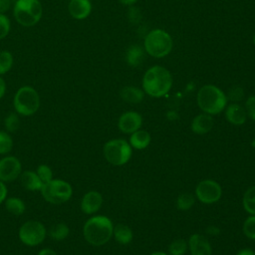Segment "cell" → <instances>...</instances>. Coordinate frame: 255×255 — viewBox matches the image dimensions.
<instances>
[{"mask_svg":"<svg viewBox=\"0 0 255 255\" xmlns=\"http://www.w3.org/2000/svg\"><path fill=\"white\" fill-rule=\"evenodd\" d=\"M172 86V77L167 69L161 66L149 68L143 75L142 88L150 97L160 98L166 95Z\"/></svg>","mask_w":255,"mask_h":255,"instance_id":"6da1fadb","label":"cell"},{"mask_svg":"<svg viewBox=\"0 0 255 255\" xmlns=\"http://www.w3.org/2000/svg\"><path fill=\"white\" fill-rule=\"evenodd\" d=\"M114 226L111 219L104 215H96L88 219L83 228V234L88 243L102 246L112 238Z\"/></svg>","mask_w":255,"mask_h":255,"instance_id":"7a4b0ae2","label":"cell"},{"mask_svg":"<svg viewBox=\"0 0 255 255\" xmlns=\"http://www.w3.org/2000/svg\"><path fill=\"white\" fill-rule=\"evenodd\" d=\"M197 104L205 114L217 115L226 108L227 97L218 87L205 85L197 93Z\"/></svg>","mask_w":255,"mask_h":255,"instance_id":"3957f363","label":"cell"},{"mask_svg":"<svg viewBox=\"0 0 255 255\" xmlns=\"http://www.w3.org/2000/svg\"><path fill=\"white\" fill-rule=\"evenodd\" d=\"M145 52L153 58H163L167 56L173 46L171 36L164 30L154 29L146 33L143 42Z\"/></svg>","mask_w":255,"mask_h":255,"instance_id":"277c9868","label":"cell"},{"mask_svg":"<svg viewBox=\"0 0 255 255\" xmlns=\"http://www.w3.org/2000/svg\"><path fill=\"white\" fill-rule=\"evenodd\" d=\"M13 106L17 114L21 116H32L40 107V97L37 91L30 87H21L15 94Z\"/></svg>","mask_w":255,"mask_h":255,"instance_id":"5b68a950","label":"cell"},{"mask_svg":"<svg viewBox=\"0 0 255 255\" xmlns=\"http://www.w3.org/2000/svg\"><path fill=\"white\" fill-rule=\"evenodd\" d=\"M14 17L22 26L30 27L42 17V5L39 0H17L14 5Z\"/></svg>","mask_w":255,"mask_h":255,"instance_id":"8992f818","label":"cell"},{"mask_svg":"<svg viewBox=\"0 0 255 255\" xmlns=\"http://www.w3.org/2000/svg\"><path fill=\"white\" fill-rule=\"evenodd\" d=\"M44 199L51 204H62L67 202L73 194L72 185L62 179H52L44 183L41 188Z\"/></svg>","mask_w":255,"mask_h":255,"instance_id":"52a82bcc","label":"cell"},{"mask_svg":"<svg viewBox=\"0 0 255 255\" xmlns=\"http://www.w3.org/2000/svg\"><path fill=\"white\" fill-rule=\"evenodd\" d=\"M131 153L132 150L130 144L121 138L109 140L104 145L105 158L114 165H123L127 163L129 160Z\"/></svg>","mask_w":255,"mask_h":255,"instance_id":"ba28073f","label":"cell"},{"mask_svg":"<svg viewBox=\"0 0 255 255\" xmlns=\"http://www.w3.org/2000/svg\"><path fill=\"white\" fill-rule=\"evenodd\" d=\"M20 241L30 247L41 244L47 235L45 225L37 220H28L23 223L18 232Z\"/></svg>","mask_w":255,"mask_h":255,"instance_id":"9c48e42d","label":"cell"},{"mask_svg":"<svg viewBox=\"0 0 255 255\" xmlns=\"http://www.w3.org/2000/svg\"><path fill=\"white\" fill-rule=\"evenodd\" d=\"M195 194L200 202L211 204L220 199L221 187L216 181L212 179H205L197 184Z\"/></svg>","mask_w":255,"mask_h":255,"instance_id":"30bf717a","label":"cell"},{"mask_svg":"<svg viewBox=\"0 0 255 255\" xmlns=\"http://www.w3.org/2000/svg\"><path fill=\"white\" fill-rule=\"evenodd\" d=\"M22 172V165L16 156L8 155L0 159V180L12 182L17 179Z\"/></svg>","mask_w":255,"mask_h":255,"instance_id":"8fae6325","label":"cell"},{"mask_svg":"<svg viewBox=\"0 0 255 255\" xmlns=\"http://www.w3.org/2000/svg\"><path fill=\"white\" fill-rule=\"evenodd\" d=\"M142 123L141 116L136 112H127L119 119V128L125 133H132L139 129Z\"/></svg>","mask_w":255,"mask_h":255,"instance_id":"7c38bea8","label":"cell"},{"mask_svg":"<svg viewBox=\"0 0 255 255\" xmlns=\"http://www.w3.org/2000/svg\"><path fill=\"white\" fill-rule=\"evenodd\" d=\"M103 204V196L100 192L92 190L87 192L81 200V209L86 214L96 213Z\"/></svg>","mask_w":255,"mask_h":255,"instance_id":"4fadbf2b","label":"cell"},{"mask_svg":"<svg viewBox=\"0 0 255 255\" xmlns=\"http://www.w3.org/2000/svg\"><path fill=\"white\" fill-rule=\"evenodd\" d=\"M191 255H211L212 248L209 241L201 234H192L188 241Z\"/></svg>","mask_w":255,"mask_h":255,"instance_id":"5bb4252c","label":"cell"},{"mask_svg":"<svg viewBox=\"0 0 255 255\" xmlns=\"http://www.w3.org/2000/svg\"><path fill=\"white\" fill-rule=\"evenodd\" d=\"M68 10L73 18L83 20L90 15L92 4L90 0H71L68 5Z\"/></svg>","mask_w":255,"mask_h":255,"instance_id":"9a60e30c","label":"cell"},{"mask_svg":"<svg viewBox=\"0 0 255 255\" xmlns=\"http://www.w3.org/2000/svg\"><path fill=\"white\" fill-rule=\"evenodd\" d=\"M225 118L230 124L234 126H241L245 123L247 114L242 106L238 104H230L226 108Z\"/></svg>","mask_w":255,"mask_h":255,"instance_id":"2e32d148","label":"cell"},{"mask_svg":"<svg viewBox=\"0 0 255 255\" xmlns=\"http://www.w3.org/2000/svg\"><path fill=\"white\" fill-rule=\"evenodd\" d=\"M20 182L22 186L30 191H38L41 190L43 186V182L37 175L36 171L32 170H24L20 174Z\"/></svg>","mask_w":255,"mask_h":255,"instance_id":"e0dca14e","label":"cell"},{"mask_svg":"<svg viewBox=\"0 0 255 255\" xmlns=\"http://www.w3.org/2000/svg\"><path fill=\"white\" fill-rule=\"evenodd\" d=\"M213 119L211 115L208 114H200L196 116L191 123V129L195 133L203 134L208 132L213 127Z\"/></svg>","mask_w":255,"mask_h":255,"instance_id":"ac0fdd59","label":"cell"},{"mask_svg":"<svg viewBox=\"0 0 255 255\" xmlns=\"http://www.w3.org/2000/svg\"><path fill=\"white\" fill-rule=\"evenodd\" d=\"M144 59V52L143 49L136 44L129 46L126 53V61L128 66L130 67H138L141 65Z\"/></svg>","mask_w":255,"mask_h":255,"instance_id":"d6986e66","label":"cell"},{"mask_svg":"<svg viewBox=\"0 0 255 255\" xmlns=\"http://www.w3.org/2000/svg\"><path fill=\"white\" fill-rule=\"evenodd\" d=\"M120 96L127 103L138 104L143 100L144 93L136 87L128 86V87H125L121 90Z\"/></svg>","mask_w":255,"mask_h":255,"instance_id":"ffe728a7","label":"cell"},{"mask_svg":"<svg viewBox=\"0 0 255 255\" xmlns=\"http://www.w3.org/2000/svg\"><path fill=\"white\" fill-rule=\"evenodd\" d=\"M150 142V135L147 131L137 129L131 133L129 137L130 146L134 147L135 149H143L147 147Z\"/></svg>","mask_w":255,"mask_h":255,"instance_id":"44dd1931","label":"cell"},{"mask_svg":"<svg viewBox=\"0 0 255 255\" xmlns=\"http://www.w3.org/2000/svg\"><path fill=\"white\" fill-rule=\"evenodd\" d=\"M113 235L115 239L123 245L128 244L132 240V231L131 229L124 224H118L114 227Z\"/></svg>","mask_w":255,"mask_h":255,"instance_id":"7402d4cb","label":"cell"},{"mask_svg":"<svg viewBox=\"0 0 255 255\" xmlns=\"http://www.w3.org/2000/svg\"><path fill=\"white\" fill-rule=\"evenodd\" d=\"M6 210L13 215H21L25 212L26 206L22 199L18 197H8L5 199Z\"/></svg>","mask_w":255,"mask_h":255,"instance_id":"603a6c76","label":"cell"},{"mask_svg":"<svg viewBox=\"0 0 255 255\" xmlns=\"http://www.w3.org/2000/svg\"><path fill=\"white\" fill-rule=\"evenodd\" d=\"M70 233V229L65 223H57L53 225L49 230V235L53 240L61 241L68 237Z\"/></svg>","mask_w":255,"mask_h":255,"instance_id":"cb8c5ba5","label":"cell"},{"mask_svg":"<svg viewBox=\"0 0 255 255\" xmlns=\"http://www.w3.org/2000/svg\"><path fill=\"white\" fill-rule=\"evenodd\" d=\"M243 207L251 215H255V186L248 188L243 196Z\"/></svg>","mask_w":255,"mask_h":255,"instance_id":"d4e9b609","label":"cell"},{"mask_svg":"<svg viewBox=\"0 0 255 255\" xmlns=\"http://www.w3.org/2000/svg\"><path fill=\"white\" fill-rule=\"evenodd\" d=\"M13 147V140L8 131L0 130V154H7Z\"/></svg>","mask_w":255,"mask_h":255,"instance_id":"484cf974","label":"cell"},{"mask_svg":"<svg viewBox=\"0 0 255 255\" xmlns=\"http://www.w3.org/2000/svg\"><path fill=\"white\" fill-rule=\"evenodd\" d=\"M4 126L6 128V131L8 132H15L18 130L20 127V120L16 113H10L6 116L4 120Z\"/></svg>","mask_w":255,"mask_h":255,"instance_id":"4316f807","label":"cell"},{"mask_svg":"<svg viewBox=\"0 0 255 255\" xmlns=\"http://www.w3.org/2000/svg\"><path fill=\"white\" fill-rule=\"evenodd\" d=\"M187 250V243L183 239H176L168 246L169 255H184Z\"/></svg>","mask_w":255,"mask_h":255,"instance_id":"83f0119b","label":"cell"},{"mask_svg":"<svg viewBox=\"0 0 255 255\" xmlns=\"http://www.w3.org/2000/svg\"><path fill=\"white\" fill-rule=\"evenodd\" d=\"M194 204V197L190 193H182L177 197L176 207L179 210H188Z\"/></svg>","mask_w":255,"mask_h":255,"instance_id":"f1b7e54d","label":"cell"},{"mask_svg":"<svg viewBox=\"0 0 255 255\" xmlns=\"http://www.w3.org/2000/svg\"><path fill=\"white\" fill-rule=\"evenodd\" d=\"M13 65L12 54L8 51L0 52V75L7 73Z\"/></svg>","mask_w":255,"mask_h":255,"instance_id":"f546056e","label":"cell"},{"mask_svg":"<svg viewBox=\"0 0 255 255\" xmlns=\"http://www.w3.org/2000/svg\"><path fill=\"white\" fill-rule=\"evenodd\" d=\"M36 173L41 179V181L43 182V184L53 179V171L51 167L48 166L47 164H40L36 169Z\"/></svg>","mask_w":255,"mask_h":255,"instance_id":"4dcf8cb0","label":"cell"},{"mask_svg":"<svg viewBox=\"0 0 255 255\" xmlns=\"http://www.w3.org/2000/svg\"><path fill=\"white\" fill-rule=\"evenodd\" d=\"M243 232L249 239H255V215L249 216L244 221Z\"/></svg>","mask_w":255,"mask_h":255,"instance_id":"1f68e13d","label":"cell"},{"mask_svg":"<svg viewBox=\"0 0 255 255\" xmlns=\"http://www.w3.org/2000/svg\"><path fill=\"white\" fill-rule=\"evenodd\" d=\"M230 101L232 102H239L243 99L244 97V91L241 87H238V86H235V87H232L229 92H228V95L226 96Z\"/></svg>","mask_w":255,"mask_h":255,"instance_id":"d6a6232c","label":"cell"},{"mask_svg":"<svg viewBox=\"0 0 255 255\" xmlns=\"http://www.w3.org/2000/svg\"><path fill=\"white\" fill-rule=\"evenodd\" d=\"M128 21L132 24H138L141 21V12L137 7L130 6L128 11Z\"/></svg>","mask_w":255,"mask_h":255,"instance_id":"836d02e7","label":"cell"},{"mask_svg":"<svg viewBox=\"0 0 255 255\" xmlns=\"http://www.w3.org/2000/svg\"><path fill=\"white\" fill-rule=\"evenodd\" d=\"M10 31V21L4 15L0 14V40L5 38Z\"/></svg>","mask_w":255,"mask_h":255,"instance_id":"e575fe53","label":"cell"},{"mask_svg":"<svg viewBox=\"0 0 255 255\" xmlns=\"http://www.w3.org/2000/svg\"><path fill=\"white\" fill-rule=\"evenodd\" d=\"M245 111L253 121H255V96H251L247 99L245 104Z\"/></svg>","mask_w":255,"mask_h":255,"instance_id":"d590c367","label":"cell"},{"mask_svg":"<svg viewBox=\"0 0 255 255\" xmlns=\"http://www.w3.org/2000/svg\"><path fill=\"white\" fill-rule=\"evenodd\" d=\"M7 192H8V190H7V187L5 185V182L0 180V204L3 201H5V199L7 197Z\"/></svg>","mask_w":255,"mask_h":255,"instance_id":"8d00e7d4","label":"cell"},{"mask_svg":"<svg viewBox=\"0 0 255 255\" xmlns=\"http://www.w3.org/2000/svg\"><path fill=\"white\" fill-rule=\"evenodd\" d=\"M11 6V0H0V14H4L9 10Z\"/></svg>","mask_w":255,"mask_h":255,"instance_id":"74e56055","label":"cell"},{"mask_svg":"<svg viewBox=\"0 0 255 255\" xmlns=\"http://www.w3.org/2000/svg\"><path fill=\"white\" fill-rule=\"evenodd\" d=\"M37 255H58V254H57L56 251H54L53 249L44 248V249H42Z\"/></svg>","mask_w":255,"mask_h":255,"instance_id":"f35d334b","label":"cell"},{"mask_svg":"<svg viewBox=\"0 0 255 255\" xmlns=\"http://www.w3.org/2000/svg\"><path fill=\"white\" fill-rule=\"evenodd\" d=\"M219 229L216 227V226H209L207 229H206V232L208 233V234H210V235H217L218 233H219Z\"/></svg>","mask_w":255,"mask_h":255,"instance_id":"ab89813d","label":"cell"},{"mask_svg":"<svg viewBox=\"0 0 255 255\" xmlns=\"http://www.w3.org/2000/svg\"><path fill=\"white\" fill-rule=\"evenodd\" d=\"M236 255H255V252L252 249L245 248V249L240 250Z\"/></svg>","mask_w":255,"mask_h":255,"instance_id":"60d3db41","label":"cell"},{"mask_svg":"<svg viewBox=\"0 0 255 255\" xmlns=\"http://www.w3.org/2000/svg\"><path fill=\"white\" fill-rule=\"evenodd\" d=\"M5 91H6V84H5L4 80L0 77V99L4 96Z\"/></svg>","mask_w":255,"mask_h":255,"instance_id":"b9f144b4","label":"cell"},{"mask_svg":"<svg viewBox=\"0 0 255 255\" xmlns=\"http://www.w3.org/2000/svg\"><path fill=\"white\" fill-rule=\"evenodd\" d=\"M137 0H119L120 3H122L123 5H128V6H131L133 5Z\"/></svg>","mask_w":255,"mask_h":255,"instance_id":"7bdbcfd3","label":"cell"},{"mask_svg":"<svg viewBox=\"0 0 255 255\" xmlns=\"http://www.w3.org/2000/svg\"><path fill=\"white\" fill-rule=\"evenodd\" d=\"M193 88H194V83L193 82H189L187 84V86H186V91H191V90H193Z\"/></svg>","mask_w":255,"mask_h":255,"instance_id":"ee69618b","label":"cell"},{"mask_svg":"<svg viewBox=\"0 0 255 255\" xmlns=\"http://www.w3.org/2000/svg\"><path fill=\"white\" fill-rule=\"evenodd\" d=\"M167 116H168V118H171V119H173V118H177L176 113H175V112H173V111L168 112V113H167Z\"/></svg>","mask_w":255,"mask_h":255,"instance_id":"f6af8a7d","label":"cell"},{"mask_svg":"<svg viewBox=\"0 0 255 255\" xmlns=\"http://www.w3.org/2000/svg\"><path fill=\"white\" fill-rule=\"evenodd\" d=\"M151 255H167V254H165V253H163V252H154V253H152Z\"/></svg>","mask_w":255,"mask_h":255,"instance_id":"bcb514c9","label":"cell"},{"mask_svg":"<svg viewBox=\"0 0 255 255\" xmlns=\"http://www.w3.org/2000/svg\"><path fill=\"white\" fill-rule=\"evenodd\" d=\"M252 146H253V147H255V139L252 141Z\"/></svg>","mask_w":255,"mask_h":255,"instance_id":"7dc6e473","label":"cell"},{"mask_svg":"<svg viewBox=\"0 0 255 255\" xmlns=\"http://www.w3.org/2000/svg\"><path fill=\"white\" fill-rule=\"evenodd\" d=\"M253 43H254V45H255V35H254V37H253Z\"/></svg>","mask_w":255,"mask_h":255,"instance_id":"c3c4849f","label":"cell"}]
</instances>
